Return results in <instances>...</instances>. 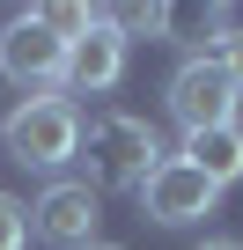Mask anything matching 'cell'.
Masks as SVG:
<instances>
[{
	"mask_svg": "<svg viewBox=\"0 0 243 250\" xmlns=\"http://www.w3.org/2000/svg\"><path fill=\"white\" fill-rule=\"evenodd\" d=\"M30 22H44L59 44H74V37L96 22V0H30Z\"/></svg>",
	"mask_w": 243,
	"mask_h": 250,
	"instance_id": "8fae6325",
	"label": "cell"
},
{
	"mask_svg": "<svg viewBox=\"0 0 243 250\" xmlns=\"http://www.w3.org/2000/svg\"><path fill=\"white\" fill-rule=\"evenodd\" d=\"M118 81H126V37L103 30V22H88V30L66 44V88L103 96V88H118Z\"/></svg>",
	"mask_w": 243,
	"mask_h": 250,
	"instance_id": "52a82bcc",
	"label": "cell"
},
{
	"mask_svg": "<svg viewBox=\"0 0 243 250\" xmlns=\"http://www.w3.org/2000/svg\"><path fill=\"white\" fill-rule=\"evenodd\" d=\"M81 147H88V177H96V191H140V184L155 177V162L170 155L162 133H155L148 118H133V110H103V118H88Z\"/></svg>",
	"mask_w": 243,
	"mask_h": 250,
	"instance_id": "6da1fadb",
	"label": "cell"
},
{
	"mask_svg": "<svg viewBox=\"0 0 243 250\" xmlns=\"http://www.w3.org/2000/svg\"><path fill=\"white\" fill-rule=\"evenodd\" d=\"M96 22L103 30H118V37H155L162 30V0H96Z\"/></svg>",
	"mask_w": 243,
	"mask_h": 250,
	"instance_id": "30bf717a",
	"label": "cell"
},
{
	"mask_svg": "<svg viewBox=\"0 0 243 250\" xmlns=\"http://www.w3.org/2000/svg\"><path fill=\"white\" fill-rule=\"evenodd\" d=\"M199 250H243V243H236V235H206Z\"/></svg>",
	"mask_w": 243,
	"mask_h": 250,
	"instance_id": "5bb4252c",
	"label": "cell"
},
{
	"mask_svg": "<svg viewBox=\"0 0 243 250\" xmlns=\"http://www.w3.org/2000/svg\"><path fill=\"white\" fill-rule=\"evenodd\" d=\"M228 30V8H214V0H162V44H184L192 59H199V44H214Z\"/></svg>",
	"mask_w": 243,
	"mask_h": 250,
	"instance_id": "9c48e42d",
	"label": "cell"
},
{
	"mask_svg": "<svg viewBox=\"0 0 243 250\" xmlns=\"http://www.w3.org/2000/svg\"><path fill=\"white\" fill-rule=\"evenodd\" d=\"M0 250H30V206L15 191H0Z\"/></svg>",
	"mask_w": 243,
	"mask_h": 250,
	"instance_id": "7c38bea8",
	"label": "cell"
},
{
	"mask_svg": "<svg viewBox=\"0 0 243 250\" xmlns=\"http://www.w3.org/2000/svg\"><path fill=\"white\" fill-rule=\"evenodd\" d=\"M177 155H184L206 184H221V191H228V184L243 177V125H206V133H184V147H177Z\"/></svg>",
	"mask_w": 243,
	"mask_h": 250,
	"instance_id": "ba28073f",
	"label": "cell"
},
{
	"mask_svg": "<svg viewBox=\"0 0 243 250\" xmlns=\"http://www.w3.org/2000/svg\"><path fill=\"white\" fill-rule=\"evenodd\" d=\"M0 74H8L22 96H59V88H66V44H59L44 22L15 15L8 30H0Z\"/></svg>",
	"mask_w": 243,
	"mask_h": 250,
	"instance_id": "277c9868",
	"label": "cell"
},
{
	"mask_svg": "<svg viewBox=\"0 0 243 250\" xmlns=\"http://www.w3.org/2000/svg\"><path fill=\"white\" fill-rule=\"evenodd\" d=\"M214 8H228V0H214Z\"/></svg>",
	"mask_w": 243,
	"mask_h": 250,
	"instance_id": "2e32d148",
	"label": "cell"
},
{
	"mask_svg": "<svg viewBox=\"0 0 243 250\" xmlns=\"http://www.w3.org/2000/svg\"><path fill=\"white\" fill-rule=\"evenodd\" d=\"M0 140H8V155L22 169H66L81 155V110L66 96H22L8 110V125H0Z\"/></svg>",
	"mask_w": 243,
	"mask_h": 250,
	"instance_id": "7a4b0ae2",
	"label": "cell"
},
{
	"mask_svg": "<svg viewBox=\"0 0 243 250\" xmlns=\"http://www.w3.org/2000/svg\"><path fill=\"white\" fill-rule=\"evenodd\" d=\"M206 59H214V66H221V74H228V81L243 88V30H236V22H228V30H221V37L206 44Z\"/></svg>",
	"mask_w": 243,
	"mask_h": 250,
	"instance_id": "4fadbf2b",
	"label": "cell"
},
{
	"mask_svg": "<svg viewBox=\"0 0 243 250\" xmlns=\"http://www.w3.org/2000/svg\"><path fill=\"white\" fill-rule=\"evenodd\" d=\"M236 81L199 52V59H184L177 74H170V88H162V103H170V118L184 125V133H206V125H236Z\"/></svg>",
	"mask_w": 243,
	"mask_h": 250,
	"instance_id": "5b68a950",
	"label": "cell"
},
{
	"mask_svg": "<svg viewBox=\"0 0 243 250\" xmlns=\"http://www.w3.org/2000/svg\"><path fill=\"white\" fill-rule=\"evenodd\" d=\"M81 250H126V243H81Z\"/></svg>",
	"mask_w": 243,
	"mask_h": 250,
	"instance_id": "9a60e30c",
	"label": "cell"
},
{
	"mask_svg": "<svg viewBox=\"0 0 243 250\" xmlns=\"http://www.w3.org/2000/svg\"><path fill=\"white\" fill-rule=\"evenodd\" d=\"M96 221H103V191L88 177H52L30 206V235L52 243V250H81L96 243Z\"/></svg>",
	"mask_w": 243,
	"mask_h": 250,
	"instance_id": "3957f363",
	"label": "cell"
},
{
	"mask_svg": "<svg viewBox=\"0 0 243 250\" xmlns=\"http://www.w3.org/2000/svg\"><path fill=\"white\" fill-rule=\"evenodd\" d=\"M214 206H221V184H206L184 155H162L155 177L140 184V213H148L155 228H192V221H206Z\"/></svg>",
	"mask_w": 243,
	"mask_h": 250,
	"instance_id": "8992f818",
	"label": "cell"
}]
</instances>
